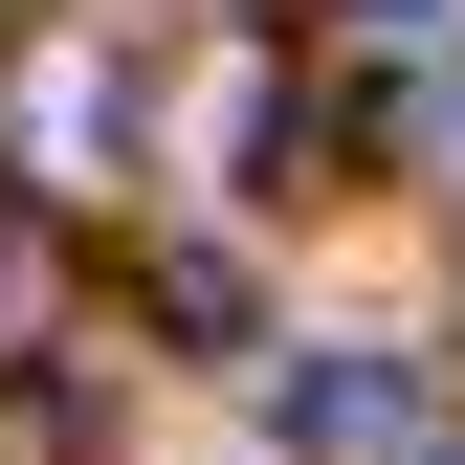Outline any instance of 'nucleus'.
Listing matches in <instances>:
<instances>
[{"label":"nucleus","instance_id":"obj_4","mask_svg":"<svg viewBox=\"0 0 465 465\" xmlns=\"http://www.w3.org/2000/svg\"><path fill=\"white\" fill-rule=\"evenodd\" d=\"M399 465H443V443H399Z\"/></svg>","mask_w":465,"mask_h":465},{"label":"nucleus","instance_id":"obj_3","mask_svg":"<svg viewBox=\"0 0 465 465\" xmlns=\"http://www.w3.org/2000/svg\"><path fill=\"white\" fill-rule=\"evenodd\" d=\"M0 311H23V200H0Z\"/></svg>","mask_w":465,"mask_h":465},{"label":"nucleus","instance_id":"obj_1","mask_svg":"<svg viewBox=\"0 0 465 465\" xmlns=\"http://www.w3.org/2000/svg\"><path fill=\"white\" fill-rule=\"evenodd\" d=\"M266 421L311 443V465H399V443H421V355H288Z\"/></svg>","mask_w":465,"mask_h":465},{"label":"nucleus","instance_id":"obj_2","mask_svg":"<svg viewBox=\"0 0 465 465\" xmlns=\"http://www.w3.org/2000/svg\"><path fill=\"white\" fill-rule=\"evenodd\" d=\"M355 23H377V45H421V23H443V0H355Z\"/></svg>","mask_w":465,"mask_h":465}]
</instances>
